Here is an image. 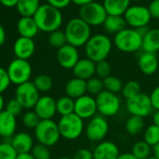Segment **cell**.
Segmentation results:
<instances>
[{"instance_id":"obj_22","label":"cell","mask_w":159,"mask_h":159,"mask_svg":"<svg viewBox=\"0 0 159 159\" xmlns=\"http://www.w3.org/2000/svg\"><path fill=\"white\" fill-rule=\"evenodd\" d=\"M138 66L140 72L143 73L144 75L147 76L153 75L154 73H156L159 66L158 58L155 53L143 52L139 56Z\"/></svg>"},{"instance_id":"obj_33","label":"cell","mask_w":159,"mask_h":159,"mask_svg":"<svg viewBox=\"0 0 159 159\" xmlns=\"http://www.w3.org/2000/svg\"><path fill=\"white\" fill-rule=\"evenodd\" d=\"M143 140L151 147L159 143V127L154 124L149 125L143 131Z\"/></svg>"},{"instance_id":"obj_43","label":"cell","mask_w":159,"mask_h":159,"mask_svg":"<svg viewBox=\"0 0 159 159\" xmlns=\"http://www.w3.org/2000/svg\"><path fill=\"white\" fill-rule=\"evenodd\" d=\"M11 82L10 80L7 68L0 66V95H2L4 92L8 90Z\"/></svg>"},{"instance_id":"obj_7","label":"cell","mask_w":159,"mask_h":159,"mask_svg":"<svg viewBox=\"0 0 159 159\" xmlns=\"http://www.w3.org/2000/svg\"><path fill=\"white\" fill-rule=\"evenodd\" d=\"M110 130V125L106 117L97 114L85 125L84 135L86 139L95 143H99L105 140Z\"/></svg>"},{"instance_id":"obj_20","label":"cell","mask_w":159,"mask_h":159,"mask_svg":"<svg viewBox=\"0 0 159 159\" xmlns=\"http://www.w3.org/2000/svg\"><path fill=\"white\" fill-rule=\"evenodd\" d=\"M96 65L95 62L87 57L81 58L72 69L74 77L88 81L96 75Z\"/></svg>"},{"instance_id":"obj_5","label":"cell","mask_w":159,"mask_h":159,"mask_svg":"<svg viewBox=\"0 0 159 159\" xmlns=\"http://www.w3.org/2000/svg\"><path fill=\"white\" fill-rule=\"evenodd\" d=\"M61 138L66 140H75L79 139L85 129L84 121L75 113L61 116L57 122Z\"/></svg>"},{"instance_id":"obj_30","label":"cell","mask_w":159,"mask_h":159,"mask_svg":"<svg viewBox=\"0 0 159 159\" xmlns=\"http://www.w3.org/2000/svg\"><path fill=\"white\" fill-rule=\"evenodd\" d=\"M75 100L67 96L60 97L56 100V111L57 113L61 116H66L71 113H74Z\"/></svg>"},{"instance_id":"obj_18","label":"cell","mask_w":159,"mask_h":159,"mask_svg":"<svg viewBox=\"0 0 159 159\" xmlns=\"http://www.w3.org/2000/svg\"><path fill=\"white\" fill-rule=\"evenodd\" d=\"M36 50V44L33 39L19 37L13 44V52L16 58L28 60L33 56Z\"/></svg>"},{"instance_id":"obj_25","label":"cell","mask_w":159,"mask_h":159,"mask_svg":"<svg viewBox=\"0 0 159 159\" xmlns=\"http://www.w3.org/2000/svg\"><path fill=\"white\" fill-rule=\"evenodd\" d=\"M131 0H103V6L108 15L124 16L130 7Z\"/></svg>"},{"instance_id":"obj_2","label":"cell","mask_w":159,"mask_h":159,"mask_svg":"<svg viewBox=\"0 0 159 159\" xmlns=\"http://www.w3.org/2000/svg\"><path fill=\"white\" fill-rule=\"evenodd\" d=\"M113 42L109 36L105 34L93 35L84 46V52L87 58L96 64L107 60L112 49Z\"/></svg>"},{"instance_id":"obj_11","label":"cell","mask_w":159,"mask_h":159,"mask_svg":"<svg viewBox=\"0 0 159 159\" xmlns=\"http://www.w3.org/2000/svg\"><path fill=\"white\" fill-rule=\"evenodd\" d=\"M14 98L20 102L25 110L34 109L36 103L40 98V93L36 88L33 82L29 81L16 87Z\"/></svg>"},{"instance_id":"obj_32","label":"cell","mask_w":159,"mask_h":159,"mask_svg":"<svg viewBox=\"0 0 159 159\" xmlns=\"http://www.w3.org/2000/svg\"><path fill=\"white\" fill-rule=\"evenodd\" d=\"M131 152L138 159H148L151 157V153L152 152V147H151L143 139L139 140L132 146Z\"/></svg>"},{"instance_id":"obj_38","label":"cell","mask_w":159,"mask_h":159,"mask_svg":"<svg viewBox=\"0 0 159 159\" xmlns=\"http://www.w3.org/2000/svg\"><path fill=\"white\" fill-rule=\"evenodd\" d=\"M40 118L39 117V115L35 112L34 110H28L26 111L22 117V123L23 125L28 128V129H35L38 125L40 122Z\"/></svg>"},{"instance_id":"obj_53","label":"cell","mask_w":159,"mask_h":159,"mask_svg":"<svg viewBox=\"0 0 159 159\" xmlns=\"http://www.w3.org/2000/svg\"><path fill=\"white\" fill-rule=\"evenodd\" d=\"M152 124L159 127V111H154L152 113Z\"/></svg>"},{"instance_id":"obj_54","label":"cell","mask_w":159,"mask_h":159,"mask_svg":"<svg viewBox=\"0 0 159 159\" xmlns=\"http://www.w3.org/2000/svg\"><path fill=\"white\" fill-rule=\"evenodd\" d=\"M5 107H6L5 99H4L2 95H0V112H2L3 111H5Z\"/></svg>"},{"instance_id":"obj_58","label":"cell","mask_w":159,"mask_h":159,"mask_svg":"<svg viewBox=\"0 0 159 159\" xmlns=\"http://www.w3.org/2000/svg\"><path fill=\"white\" fill-rule=\"evenodd\" d=\"M148 159H157V158H155L154 156H151V157H149Z\"/></svg>"},{"instance_id":"obj_50","label":"cell","mask_w":159,"mask_h":159,"mask_svg":"<svg viewBox=\"0 0 159 159\" xmlns=\"http://www.w3.org/2000/svg\"><path fill=\"white\" fill-rule=\"evenodd\" d=\"M6 41V31L4 27L0 25V46H2Z\"/></svg>"},{"instance_id":"obj_13","label":"cell","mask_w":159,"mask_h":159,"mask_svg":"<svg viewBox=\"0 0 159 159\" xmlns=\"http://www.w3.org/2000/svg\"><path fill=\"white\" fill-rule=\"evenodd\" d=\"M124 18L127 26L138 29L147 26L152 19V16L147 7L135 5L128 8V10L124 14Z\"/></svg>"},{"instance_id":"obj_10","label":"cell","mask_w":159,"mask_h":159,"mask_svg":"<svg viewBox=\"0 0 159 159\" xmlns=\"http://www.w3.org/2000/svg\"><path fill=\"white\" fill-rule=\"evenodd\" d=\"M107 17L108 13L103 4L96 1L84 5L80 9V18L91 27L103 25Z\"/></svg>"},{"instance_id":"obj_19","label":"cell","mask_w":159,"mask_h":159,"mask_svg":"<svg viewBox=\"0 0 159 159\" xmlns=\"http://www.w3.org/2000/svg\"><path fill=\"white\" fill-rule=\"evenodd\" d=\"M17 117L7 111L0 112V137L4 139H10L16 134Z\"/></svg>"},{"instance_id":"obj_35","label":"cell","mask_w":159,"mask_h":159,"mask_svg":"<svg viewBox=\"0 0 159 159\" xmlns=\"http://www.w3.org/2000/svg\"><path fill=\"white\" fill-rule=\"evenodd\" d=\"M103 83H104V87L106 91H109L111 93L117 94V95L122 92L124 84L121 81V79H119L118 77L111 75L103 80Z\"/></svg>"},{"instance_id":"obj_37","label":"cell","mask_w":159,"mask_h":159,"mask_svg":"<svg viewBox=\"0 0 159 159\" xmlns=\"http://www.w3.org/2000/svg\"><path fill=\"white\" fill-rule=\"evenodd\" d=\"M48 41H49V43H50V45L52 47L56 48L57 50L59 48L65 46L66 44H67L65 31H62L60 29L50 33L49 38H48Z\"/></svg>"},{"instance_id":"obj_57","label":"cell","mask_w":159,"mask_h":159,"mask_svg":"<svg viewBox=\"0 0 159 159\" xmlns=\"http://www.w3.org/2000/svg\"><path fill=\"white\" fill-rule=\"evenodd\" d=\"M131 1H135V2H140L142 0H131Z\"/></svg>"},{"instance_id":"obj_36","label":"cell","mask_w":159,"mask_h":159,"mask_svg":"<svg viewBox=\"0 0 159 159\" xmlns=\"http://www.w3.org/2000/svg\"><path fill=\"white\" fill-rule=\"evenodd\" d=\"M87 94L93 97L98 96L105 90L103 80L98 77H93L92 79L86 81Z\"/></svg>"},{"instance_id":"obj_24","label":"cell","mask_w":159,"mask_h":159,"mask_svg":"<svg viewBox=\"0 0 159 159\" xmlns=\"http://www.w3.org/2000/svg\"><path fill=\"white\" fill-rule=\"evenodd\" d=\"M17 31L20 37L33 39L37 36L39 29L33 17H21L17 23Z\"/></svg>"},{"instance_id":"obj_28","label":"cell","mask_w":159,"mask_h":159,"mask_svg":"<svg viewBox=\"0 0 159 159\" xmlns=\"http://www.w3.org/2000/svg\"><path fill=\"white\" fill-rule=\"evenodd\" d=\"M40 7L39 0H18L17 11L22 17H34Z\"/></svg>"},{"instance_id":"obj_6","label":"cell","mask_w":159,"mask_h":159,"mask_svg":"<svg viewBox=\"0 0 159 159\" xmlns=\"http://www.w3.org/2000/svg\"><path fill=\"white\" fill-rule=\"evenodd\" d=\"M34 135L38 143L48 147L56 145L61 139L58 125L52 119L41 120L38 126L34 129Z\"/></svg>"},{"instance_id":"obj_1","label":"cell","mask_w":159,"mask_h":159,"mask_svg":"<svg viewBox=\"0 0 159 159\" xmlns=\"http://www.w3.org/2000/svg\"><path fill=\"white\" fill-rule=\"evenodd\" d=\"M33 18L36 21L39 29L49 34L60 29L63 24V15L60 10L48 3L40 5Z\"/></svg>"},{"instance_id":"obj_41","label":"cell","mask_w":159,"mask_h":159,"mask_svg":"<svg viewBox=\"0 0 159 159\" xmlns=\"http://www.w3.org/2000/svg\"><path fill=\"white\" fill-rule=\"evenodd\" d=\"M96 75H97V77H98L102 80L111 76V64L107 60L97 63V65H96Z\"/></svg>"},{"instance_id":"obj_55","label":"cell","mask_w":159,"mask_h":159,"mask_svg":"<svg viewBox=\"0 0 159 159\" xmlns=\"http://www.w3.org/2000/svg\"><path fill=\"white\" fill-rule=\"evenodd\" d=\"M152 153L155 158L159 159V143L156 144L154 147H152Z\"/></svg>"},{"instance_id":"obj_34","label":"cell","mask_w":159,"mask_h":159,"mask_svg":"<svg viewBox=\"0 0 159 159\" xmlns=\"http://www.w3.org/2000/svg\"><path fill=\"white\" fill-rule=\"evenodd\" d=\"M122 96L127 100L129 98H132L136 97L137 95L141 93V86L140 84L135 80H131V81L126 82L124 84L123 89H122Z\"/></svg>"},{"instance_id":"obj_42","label":"cell","mask_w":159,"mask_h":159,"mask_svg":"<svg viewBox=\"0 0 159 159\" xmlns=\"http://www.w3.org/2000/svg\"><path fill=\"white\" fill-rule=\"evenodd\" d=\"M24 108L22 107V105L20 104V102L15 98H11L7 103H6V107H5V111H7L8 112H10L11 114L14 115V116H19L22 111H23Z\"/></svg>"},{"instance_id":"obj_52","label":"cell","mask_w":159,"mask_h":159,"mask_svg":"<svg viewBox=\"0 0 159 159\" xmlns=\"http://www.w3.org/2000/svg\"><path fill=\"white\" fill-rule=\"evenodd\" d=\"M16 159H35V158L31 152H25V153H18Z\"/></svg>"},{"instance_id":"obj_9","label":"cell","mask_w":159,"mask_h":159,"mask_svg":"<svg viewBox=\"0 0 159 159\" xmlns=\"http://www.w3.org/2000/svg\"><path fill=\"white\" fill-rule=\"evenodd\" d=\"M7 71L11 84L18 86L30 81L32 76V66L28 60L15 58L9 64Z\"/></svg>"},{"instance_id":"obj_29","label":"cell","mask_w":159,"mask_h":159,"mask_svg":"<svg viewBox=\"0 0 159 159\" xmlns=\"http://www.w3.org/2000/svg\"><path fill=\"white\" fill-rule=\"evenodd\" d=\"M125 129L130 136H137L144 131L145 121L144 118L135 115H130L125 123Z\"/></svg>"},{"instance_id":"obj_40","label":"cell","mask_w":159,"mask_h":159,"mask_svg":"<svg viewBox=\"0 0 159 159\" xmlns=\"http://www.w3.org/2000/svg\"><path fill=\"white\" fill-rule=\"evenodd\" d=\"M31 153L35 159H51L52 156L50 147L40 143H37L34 145Z\"/></svg>"},{"instance_id":"obj_27","label":"cell","mask_w":159,"mask_h":159,"mask_svg":"<svg viewBox=\"0 0 159 159\" xmlns=\"http://www.w3.org/2000/svg\"><path fill=\"white\" fill-rule=\"evenodd\" d=\"M104 30L108 34L116 35L117 33L121 32L125 28L127 27L126 22L124 16H117V15H108L104 24H103Z\"/></svg>"},{"instance_id":"obj_14","label":"cell","mask_w":159,"mask_h":159,"mask_svg":"<svg viewBox=\"0 0 159 159\" xmlns=\"http://www.w3.org/2000/svg\"><path fill=\"white\" fill-rule=\"evenodd\" d=\"M74 113L80 118H82L84 121L90 120L91 118L98 114L96 98L86 94L75 99Z\"/></svg>"},{"instance_id":"obj_47","label":"cell","mask_w":159,"mask_h":159,"mask_svg":"<svg viewBox=\"0 0 159 159\" xmlns=\"http://www.w3.org/2000/svg\"><path fill=\"white\" fill-rule=\"evenodd\" d=\"M47 2L49 5L58 10H62L66 8L71 3V0H47Z\"/></svg>"},{"instance_id":"obj_48","label":"cell","mask_w":159,"mask_h":159,"mask_svg":"<svg viewBox=\"0 0 159 159\" xmlns=\"http://www.w3.org/2000/svg\"><path fill=\"white\" fill-rule=\"evenodd\" d=\"M0 3H1L4 7L7 8H12V7H16L18 0H0Z\"/></svg>"},{"instance_id":"obj_16","label":"cell","mask_w":159,"mask_h":159,"mask_svg":"<svg viewBox=\"0 0 159 159\" xmlns=\"http://www.w3.org/2000/svg\"><path fill=\"white\" fill-rule=\"evenodd\" d=\"M33 110L40 120H52L57 113L56 100L48 95L40 96Z\"/></svg>"},{"instance_id":"obj_8","label":"cell","mask_w":159,"mask_h":159,"mask_svg":"<svg viewBox=\"0 0 159 159\" xmlns=\"http://www.w3.org/2000/svg\"><path fill=\"white\" fill-rule=\"evenodd\" d=\"M98 114L108 118L117 115L122 107V100L117 94L104 90L96 97Z\"/></svg>"},{"instance_id":"obj_17","label":"cell","mask_w":159,"mask_h":159,"mask_svg":"<svg viewBox=\"0 0 159 159\" xmlns=\"http://www.w3.org/2000/svg\"><path fill=\"white\" fill-rule=\"evenodd\" d=\"M120 153L117 144L111 140H103L93 149L94 159H117Z\"/></svg>"},{"instance_id":"obj_4","label":"cell","mask_w":159,"mask_h":159,"mask_svg":"<svg viewBox=\"0 0 159 159\" xmlns=\"http://www.w3.org/2000/svg\"><path fill=\"white\" fill-rule=\"evenodd\" d=\"M114 46L123 52H136L142 48V37L137 29L126 27L114 35Z\"/></svg>"},{"instance_id":"obj_39","label":"cell","mask_w":159,"mask_h":159,"mask_svg":"<svg viewBox=\"0 0 159 159\" xmlns=\"http://www.w3.org/2000/svg\"><path fill=\"white\" fill-rule=\"evenodd\" d=\"M18 152L11 143V140L0 142V159H16Z\"/></svg>"},{"instance_id":"obj_44","label":"cell","mask_w":159,"mask_h":159,"mask_svg":"<svg viewBox=\"0 0 159 159\" xmlns=\"http://www.w3.org/2000/svg\"><path fill=\"white\" fill-rule=\"evenodd\" d=\"M73 159H94L93 150L88 148H81L75 152Z\"/></svg>"},{"instance_id":"obj_31","label":"cell","mask_w":159,"mask_h":159,"mask_svg":"<svg viewBox=\"0 0 159 159\" xmlns=\"http://www.w3.org/2000/svg\"><path fill=\"white\" fill-rule=\"evenodd\" d=\"M33 84L39 93L46 94L50 92L53 87V81L51 76L47 74H39L35 77Z\"/></svg>"},{"instance_id":"obj_12","label":"cell","mask_w":159,"mask_h":159,"mask_svg":"<svg viewBox=\"0 0 159 159\" xmlns=\"http://www.w3.org/2000/svg\"><path fill=\"white\" fill-rule=\"evenodd\" d=\"M125 107L130 115L139 116L142 118L150 116L153 111L150 96L144 93H140L136 97L127 99Z\"/></svg>"},{"instance_id":"obj_51","label":"cell","mask_w":159,"mask_h":159,"mask_svg":"<svg viewBox=\"0 0 159 159\" xmlns=\"http://www.w3.org/2000/svg\"><path fill=\"white\" fill-rule=\"evenodd\" d=\"M117 159H138V158L135 157L132 152H122L120 153Z\"/></svg>"},{"instance_id":"obj_26","label":"cell","mask_w":159,"mask_h":159,"mask_svg":"<svg viewBox=\"0 0 159 159\" xmlns=\"http://www.w3.org/2000/svg\"><path fill=\"white\" fill-rule=\"evenodd\" d=\"M143 52L156 53L159 52V28L149 29L146 35L142 38Z\"/></svg>"},{"instance_id":"obj_3","label":"cell","mask_w":159,"mask_h":159,"mask_svg":"<svg viewBox=\"0 0 159 159\" xmlns=\"http://www.w3.org/2000/svg\"><path fill=\"white\" fill-rule=\"evenodd\" d=\"M65 34L67 44L76 48L84 47L89 39L92 37L91 26L88 25L80 17L71 19L66 25Z\"/></svg>"},{"instance_id":"obj_23","label":"cell","mask_w":159,"mask_h":159,"mask_svg":"<svg viewBox=\"0 0 159 159\" xmlns=\"http://www.w3.org/2000/svg\"><path fill=\"white\" fill-rule=\"evenodd\" d=\"M66 96L71 98L72 99H77L87 94L86 81L79 78H72L66 82L65 85Z\"/></svg>"},{"instance_id":"obj_21","label":"cell","mask_w":159,"mask_h":159,"mask_svg":"<svg viewBox=\"0 0 159 159\" xmlns=\"http://www.w3.org/2000/svg\"><path fill=\"white\" fill-rule=\"evenodd\" d=\"M11 143L18 153L31 152L35 145L33 137L29 133L25 131L16 133L11 139Z\"/></svg>"},{"instance_id":"obj_49","label":"cell","mask_w":159,"mask_h":159,"mask_svg":"<svg viewBox=\"0 0 159 159\" xmlns=\"http://www.w3.org/2000/svg\"><path fill=\"white\" fill-rule=\"evenodd\" d=\"M95 0H71V2L74 3L75 5L77 6H80V7H83L84 5H87L91 2H94Z\"/></svg>"},{"instance_id":"obj_46","label":"cell","mask_w":159,"mask_h":159,"mask_svg":"<svg viewBox=\"0 0 159 159\" xmlns=\"http://www.w3.org/2000/svg\"><path fill=\"white\" fill-rule=\"evenodd\" d=\"M147 8L152 18L159 19V0H152Z\"/></svg>"},{"instance_id":"obj_45","label":"cell","mask_w":159,"mask_h":159,"mask_svg":"<svg viewBox=\"0 0 159 159\" xmlns=\"http://www.w3.org/2000/svg\"><path fill=\"white\" fill-rule=\"evenodd\" d=\"M150 96V99H151V103L152 106V109L157 111H159V85L156 86L149 95Z\"/></svg>"},{"instance_id":"obj_15","label":"cell","mask_w":159,"mask_h":159,"mask_svg":"<svg viewBox=\"0 0 159 159\" xmlns=\"http://www.w3.org/2000/svg\"><path fill=\"white\" fill-rule=\"evenodd\" d=\"M80 59L78 48L70 44H66L57 50L56 60L58 65L64 69H73Z\"/></svg>"},{"instance_id":"obj_56","label":"cell","mask_w":159,"mask_h":159,"mask_svg":"<svg viewBox=\"0 0 159 159\" xmlns=\"http://www.w3.org/2000/svg\"><path fill=\"white\" fill-rule=\"evenodd\" d=\"M57 159H73V157H68V156H62V157H59Z\"/></svg>"}]
</instances>
